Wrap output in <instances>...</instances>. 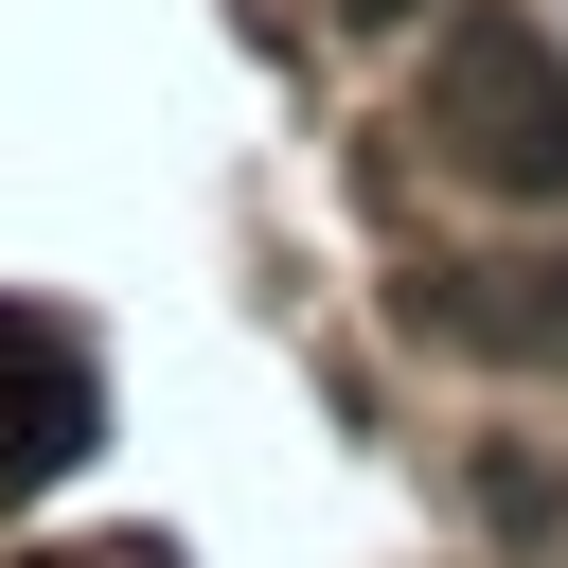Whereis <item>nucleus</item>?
<instances>
[{
  "mask_svg": "<svg viewBox=\"0 0 568 568\" xmlns=\"http://www.w3.org/2000/svg\"><path fill=\"white\" fill-rule=\"evenodd\" d=\"M426 142H444L479 195L550 213V195H568V53H550L515 0H462V18L426 36Z\"/></svg>",
  "mask_w": 568,
  "mask_h": 568,
  "instance_id": "f257e3e1",
  "label": "nucleus"
},
{
  "mask_svg": "<svg viewBox=\"0 0 568 568\" xmlns=\"http://www.w3.org/2000/svg\"><path fill=\"white\" fill-rule=\"evenodd\" d=\"M390 320L444 337V355H497V373H568V248H532V266H408Z\"/></svg>",
  "mask_w": 568,
  "mask_h": 568,
  "instance_id": "f03ea898",
  "label": "nucleus"
},
{
  "mask_svg": "<svg viewBox=\"0 0 568 568\" xmlns=\"http://www.w3.org/2000/svg\"><path fill=\"white\" fill-rule=\"evenodd\" d=\"M89 426H106V390H89V355H71L53 320H0V497H36V479H71V462H89Z\"/></svg>",
  "mask_w": 568,
  "mask_h": 568,
  "instance_id": "7ed1b4c3",
  "label": "nucleus"
},
{
  "mask_svg": "<svg viewBox=\"0 0 568 568\" xmlns=\"http://www.w3.org/2000/svg\"><path fill=\"white\" fill-rule=\"evenodd\" d=\"M462 497H479V532H497V550H568V479H550L515 426H479V444H462Z\"/></svg>",
  "mask_w": 568,
  "mask_h": 568,
  "instance_id": "20e7f679",
  "label": "nucleus"
},
{
  "mask_svg": "<svg viewBox=\"0 0 568 568\" xmlns=\"http://www.w3.org/2000/svg\"><path fill=\"white\" fill-rule=\"evenodd\" d=\"M337 18H355V36H408V18H426V0H337Z\"/></svg>",
  "mask_w": 568,
  "mask_h": 568,
  "instance_id": "39448f33",
  "label": "nucleus"
},
{
  "mask_svg": "<svg viewBox=\"0 0 568 568\" xmlns=\"http://www.w3.org/2000/svg\"><path fill=\"white\" fill-rule=\"evenodd\" d=\"M18 568H106V550H18Z\"/></svg>",
  "mask_w": 568,
  "mask_h": 568,
  "instance_id": "423d86ee",
  "label": "nucleus"
}]
</instances>
